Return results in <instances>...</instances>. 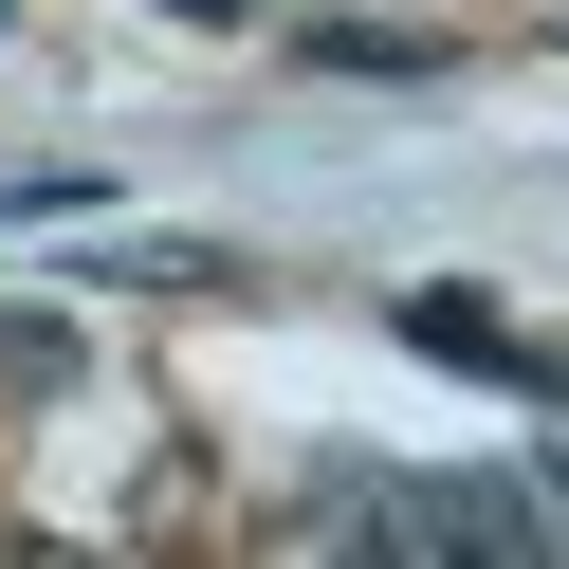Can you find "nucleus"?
I'll return each mask as SVG.
<instances>
[{"label":"nucleus","mask_w":569,"mask_h":569,"mask_svg":"<svg viewBox=\"0 0 569 569\" xmlns=\"http://www.w3.org/2000/svg\"><path fill=\"white\" fill-rule=\"evenodd\" d=\"M459 38H368V19H312V74H441Z\"/></svg>","instance_id":"nucleus-3"},{"label":"nucleus","mask_w":569,"mask_h":569,"mask_svg":"<svg viewBox=\"0 0 569 569\" xmlns=\"http://www.w3.org/2000/svg\"><path fill=\"white\" fill-rule=\"evenodd\" d=\"M551 515H569V441H551Z\"/></svg>","instance_id":"nucleus-5"},{"label":"nucleus","mask_w":569,"mask_h":569,"mask_svg":"<svg viewBox=\"0 0 569 569\" xmlns=\"http://www.w3.org/2000/svg\"><path fill=\"white\" fill-rule=\"evenodd\" d=\"M551 496H515V478H331V496H295V551H551Z\"/></svg>","instance_id":"nucleus-1"},{"label":"nucleus","mask_w":569,"mask_h":569,"mask_svg":"<svg viewBox=\"0 0 569 569\" xmlns=\"http://www.w3.org/2000/svg\"><path fill=\"white\" fill-rule=\"evenodd\" d=\"M0 221H111V166H19Z\"/></svg>","instance_id":"nucleus-4"},{"label":"nucleus","mask_w":569,"mask_h":569,"mask_svg":"<svg viewBox=\"0 0 569 569\" xmlns=\"http://www.w3.org/2000/svg\"><path fill=\"white\" fill-rule=\"evenodd\" d=\"M405 349H422V368H478V386H515V405H551V422H569V368H551L532 331H496L478 295H405Z\"/></svg>","instance_id":"nucleus-2"}]
</instances>
